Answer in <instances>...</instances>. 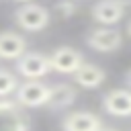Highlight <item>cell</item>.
I'll return each mask as SVG.
<instances>
[{"label":"cell","mask_w":131,"mask_h":131,"mask_svg":"<svg viewBox=\"0 0 131 131\" xmlns=\"http://www.w3.org/2000/svg\"><path fill=\"white\" fill-rule=\"evenodd\" d=\"M76 10H78V6H76V2H72V0H61V2H57V12H59L63 18L74 16Z\"/></svg>","instance_id":"5bb4252c"},{"label":"cell","mask_w":131,"mask_h":131,"mask_svg":"<svg viewBox=\"0 0 131 131\" xmlns=\"http://www.w3.org/2000/svg\"><path fill=\"white\" fill-rule=\"evenodd\" d=\"M61 127H63V131H98L102 127V123L94 113L76 111V113H70L63 119Z\"/></svg>","instance_id":"9c48e42d"},{"label":"cell","mask_w":131,"mask_h":131,"mask_svg":"<svg viewBox=\"0 0 131 131\" xmlns=\"http://www.w3.org/2000/svg\"><path fill=\"white\" fill-rule=\"evenodd\" d=\"M86 43H88L94 51L111 53V51L121 49V45H123V35H121L117 29H111V27H98V29L90 31V35L86 37Z\"/></svg>","instance_id":"5b68a950"},{"label":"cell","mask_w":131,"mask_h":131,"mask_svg":"<svg viewBox=\"0 0 131 131\" xmlns=\"http://www.w3.org/2000/svg\"><path fill=\"white\" fill-rule=\"evenodd\" d=\"M102 108L113 117H131V90L117 88L102 96Z\"/></svg>","instance_id":"ba28073f"},{"label":"cell","mask_w":131,"mask_h":131,"mask_svg":"<svg viewBox=\"0 0 131 131\" xmlns=\"http://www.w3.org/2000/svg\"><path fill=\"white\" fill-rule=\"evenodd\" d=\"M14 16H16L18 27L25 31H43L49 25V10L41 4H35V2L23 4L14 12Z\"/></svg>","instance_id":"6da1fadb"},{"label":"cell","mask_w":131,"mask_h":131,"mask_svg":"<svg viewBox=\"0 0 131 131\" xmlns=\"http://www.w3.org/2000/svg\"><path fill=\"white\" fill-rule=\"evenodd\" d=\"M18 2H29V0H18Z\"/></svg>","instance_id":"e0dca14e"},{"label":"cell","mask_w":131,"mask_h":131,"mask_svg":"<svg viewBox=\"0 0 131 131\" xmlns=\"http://www.w3.org/2000/svg\"><path fill=\"white\" fill-rule=\"evenodd\" d=\"M0 131H29V117L18 102L0 100Z\"/></svg>","instance_id":"277c9868"},{"label":"cell","mask_w":131,"mask_h":131,"mask_svg":"<svg viewBox=\"0 0 131 131\" xmlns=\"http://www.w3.org/2000/svg\"><path fill=\"white\" fill-rule=\"evenodd\" d=\"M16 88H18L16 76L8 70H0V96H10L12 92H16Z\"/></svg>","instance_id":"4fadbf2b"},{"label":"cell","mask_w":131,"mask_h":131,"mask_svg":"<svg viewBox=\"0 0 131 131\" xmlns=\"http://www.w3.org/2000/svg\"><path fill=\"white\" fill-rule=\"evenodd\" d=\"M78 92L72 84H55L49 88V98H47V106L51 111H61L68 108L70 104H74Z\"/></svg>","instance_id":"8fae6325"},{"label":"cell","mask_w":131,"mask_h":131,"mask_svg":"<svg viewBox=\"0 0 131 131\" xmlns=\"http://www.w3.org/2000/svg\"><path fill=\"white\" fill-rule=\"evenodd\" d=\"M16 70L20 76H25L29 80H39L51 72V61H49V55L33 51V53H25L16 59Z\"/></svg>","instance_id":"7a4b0ae2"},{"label":"cell","mask_w":131,"mask_h":131,"mask_svg":"<svg viewBox=\"0 0 131 131\" xmlns=\"http://www.w3.org/2000/svg\"><path fill=\"white\" fill-rule=\"evenodd\" d=\"M123 2H125V4H129V2H131V0H123Z\"/></svg>","instance_id":"2e32d148"},{"label":"cell","mask_w":131,"mask_h":131,"mask_svg":"<svg viewBox=\"0 0 131 131\" xmlns=\"http://www.w3.org/2000/svg\"><path fill=\"white\" fill-rule=\"evenodd\" d=\"M98 131H115V129H102V127H100V129H98Z\"/></svg>","instance_id":"9a60e30c"},{"label":"cell","mask_w":131,"mask_h":131,"mask_svg":"<svg viewBox=\"0 0 131 131\" xmlns=\"http://www.w3.org/2000/svg\"><path fill=\"white\" fill-rule=\"evenodd\" d=\"M49 61H51V70H55L59 74H72L74 76L78 72V68L84 63V57L74 47H57L49 55Z\"/></svg>","instance_id":"8992f818"},{"label":"cell","mask_w":131,"mask_h":131,"mask_svg":"<svg viewBox=\"0 0 131 131\" xmlns=\"http://www.w3.org/2000/svg\"><path fill=\"white\" fill-rule=\"evenodd\" d=\"M125 6L127 4L123 0H98L92 6V18L102 27L117 25L125 14Z\"/></svg>","instance_id":"52a82bcc"},{"label":"cell","mask_w":131,"mask_h":131,"mask_svg":"<svg viewBox=\"0 0 131 131\" xmlns=\"http://www.w3.org/2000/svg\"><path fill=\"white\" fill-rule=\"evenodd\" d=\"M104 78H106V74H104V70H100L98 66H94V63H82L80 68H78V72L74 74V82L78 84V86H82V88H98L102 82H104Z\"/></svg>","instance_id":"7c38bea8"},{"label":"cell","mask_w":131,"mask_h":131,"mask_svg":"<svg viewBox=\"0 0 131 131\" xmlns=\"http://www.w3.org/2000/svg\"><path fill=\"white\" fill-rule=\"evenodd\" d=\"M25 53H27V41L23 35L14 31L0 33V57L2 59H18Z\"/></svg>","instance_id":"30bf717a"},{"label":"cell","mask_w":131,"mask_h":131,"mask_svg":"<svg viewBox=\"0 0 131 131\" xmlns=\"http://www.w3.org/2000/svg\"><path fill=\"white\" fill-rule=\"evenodd\" d=\"M47 98H49V86H45L43 82L29 80V82L18 84L16 88V102L20 106H27V108L43 106L47 104Z\"/></svg>","instance_id":"3957f363"}]
</instances>
